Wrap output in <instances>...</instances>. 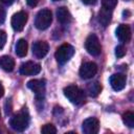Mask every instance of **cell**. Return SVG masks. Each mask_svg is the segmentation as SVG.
<instances>
[{
    "label": "cell",
    "instance_id": "cell-23",
    "mask_svg": "<svg viewBox=\"0 0 134 134\" xmlns=\"http://www.w3.org/2000/svg\"><path fill=\"white\" fill-rule=\"evenodd\" d=\"M6 42V34L4 30H0V49L5 45Z\"/></svg>",
    "mask_w": 134,
    "mask_h": 134
},
{
    "label": "cell",
    "instance_id": "cell-3",
    "mask_svg": "<svg viewBox=\"0 0 134 134\" xmlns=\"http://www.w3.org/2000/svg\"><path fill=\"white\" fill-rule=\"evenodd\" d=\"M52 22V14L51 10L48 8L41 9L35 19V26L39 30H45L47 29Z\"/></svg>",
    "mask_w": 134,
    "mask_h": 134
},
{
    "label": "cell",
    "instance_id": "cell-20",
    "mask_svg": "<svg viewBox=\"0 0 134 134\" xmlns=\"http://www.w3.org/2000/svg\"><path fill=\"white\" fill-rule=\"evenodd\" d=\"M41 132L44 134H55L57 133V129L53 125L51 124H46L41 128Z\"/></svg>",
    "mask_w": 134,
    "mask_h": 134
},
{
    "label": "cell",
    "instance_id": "cell-5",
    "mask_svg": "<svg viewBox=\"0 0 134 134\" xmlns=\"http://www.w3.org/2000/svg\"><path fill=\"white\" fill-rule=\"evenodd\" d=\"M85 47H86V50L88 51V53L91 55H94V57L98 55L102 51L100 42H99L97 36L94 34H91L87 37L86 42H85Z\"/></svg>",
    "mask_w": 134,
    "mask_h": 134
},
{
    "label": "cell",
    "instance_id": "cell-13",
    "mask_svg": "<svg viewBox=\"0 0 134 134\" xmlns=\"http://www.w3.org/2000/svg\"><path fill=\"white\" fill-rule=\"evenodd\" d=\"M116 37L122 43H127L131 40V28L127 24H120L116 28Z\"/></svg>",
    "mask_w": 134,
    "mask_h": 134
},
{
    "label": "cell",
    "instance_id": "cell-24",
    "mask_svg": "<svg viewBox=\"0 0 134 134\" xmlns=\"http://www.w3.org/2000/svg\"><path fill=\"white\" fill-rule=\"evenodd\" d=\"M5 21V10L2 6H0V25Z\"/></svg>",
    "mask_w": 134,
    "mask_h": 134
},
{
    "label": "cell",
    "instance_id": "cell-1",
    "mask_svg": "<svg viewBox=\"0 0 134 134\" xmlns=\"http://www.w3.org/2000/svg\"><path fill=\"white\" fill-rule=\"evenodd\" d=\"M28 125H29V115L25 109H23L22 111L18 112L15 115H13V117H10V119H9L10 128L17 132L25 131L27 129Z\"/></svg>",
    "mask_w": 134,
    "mask_h": 134
},
{
    "label": "cell",
    "instance_id": "cell-4",
    "mask_svg": "<svg viewBox=\"0 0 134 134\" xmlns=\"http://www.w3.org/2000/svg\"><path fill=\"white\" fill-rule=\"evenodd\" d=\"M73 54H74L73 46L68 43H65V44H62L60 47H58V49L54 53V57H55L57 62L59 64L63 65V64L67 63L72 58Z\"/></svg>",
    "mask_w": 134,
    "mask_h": 134
},
{
    "label": "cell",
    "instance_id": "cell-26",
    "mask_svg": "<svg viewBox=\"0 0 134 134\" xmlns=\"http://www.w3.org/2000/svg\"><path fill=\"white\" fill-rule=\"evenodd\" d=\"M84 4H87V5H91V4H94L96 2V0H82Z\"/></svg>",
    "mask_w": 134,
    "mask_h": 134
},
{
    "label": "cell",
    "instance_id": "cell-14",
    "mask_svg": "<svg viewBox=\"0 0 134 134\" xmlns=\"http://www.w3.org/2000/svg\"><path fill=\"white\" fill-rule=\"evenodd\" d=\"M57 18H58V21L63 25L69 24L72 20L71 14L69 13L67 7H65V6H61L57 9Z\"/></svg>",
    "mask_w": 134,
    "mask_h": 134
},
{
    "label": "cell",
    "instance_id": "cell-8",
    "mask_svg": "<svg viewBox=\"0 0 134 134\" xmlns=\"http://www.w3.org/2000/svg\"><path fill=\"white\" fill-rule=\"evenodd\" d=\"M97 72V65L93 62H86L80 68V76L84 80L93 77Z\"/></svg>",
    "mask_w": 134,
    "mask_h": 134
},
{
    "label": "cell",
    "instance_id": "cell-30",
    "mask_svg": "<svg viewBox=\"0 0 134 134\" xmlns=\"http://www.w3.org/2000/svg\"><path fill=\"white\" fill-rule=\"evenodd\" d=\"M0 115H1V114H0Z\"/></svg>",
    "mask_w": 134,
    "mask_h": 134
},
{
    "label": "cell",
    "instance_id": "cell-12",
    "mask_svg": "<svg viewBox=\"0 0 134 134\" xmlns=\"http://www.w3.org/2000/svg\"><path fill=\"white\" fill-rule=\"evenodd\" d=\"M126 75L122 73H115L113 75H111L110 77V84L111 87L115 90V91H120L125 88L126 86Z\"/></svg>",
    "mask_w": 134,
    "mask_h": 134
},
{
    "label": "cell",
    "instance_id": "cell-15",
    "mask_svg": "<svg viewBox=\"0 0 134 134\" xmlns=\"http://www.w3.org/2000/svg\"><path fill=\"white\" fill-rule=\"evenodd\" d=\"M111 18H112V9H109V8H106L104 6H102L100 10L98 12V22L104 26L106 27L110 21H111Z\"/></svg>",
    "mask_w": 134,
    "mask_h": 134
},
{
    "label": "cell",
    "instance_id": "cell-2",
    "mask_svg": "<svg viewBox=\"0 0 134 134\" xmlns=\"http://www.w3.org/2000/svg\"><path fill=\"white\" fill-rule=\"evenodd\" d=\"M64 95L74 105H82L85 102V92L74 85H69L64 88Z\"/></svg>",
    "mask_w": 134,
    "mask_h": 134
},
{
    "label": "cell",
    "instance_id": "cell-28",
    "mask_svg": "<svg viewBox=\"0 0 134 134\" xmlns=\"http://www.w3.org/2000/svg\"><path fill=\"white\" fill-rule=\"evenodd\" d=\"M4 94V87L2 86V84L0 83V97H2Z\"/></svg>",
    "mask_w": 134,
    "mask_h": 134
},
{
    "label": "cell",
    "instance_id": "cell-17",
    "mask_svg": "<svg viewBox=\"0 0 134 134\" xmlns=\"http://www.w3.org/2000/svg\"><path fill=\"white\" fill-rule=\"evenodd\" d=\"M27 49H28V44L26 40L20 39L16 44V54L20 58H23L27 54Z\"/></svg>",
    "mask_w": 134,
    "mask_h": 134
},
{
    "label": "cell",
    "instance_id": "cell-22",
    "mask_svg": "<svg viewBox=\"0 0 134 134\" xmlns=\"http://www.w3.org/2000/svg\"><path fill=\"white\" fill-rule=\"evenodd\" d=\"M126 48L122 46V45H118V46H116V48H115V55L117 57V58H122L125 54H126Z\"/></svg>",
    "mask_w": 134,
    "mask_h": 134
},
{
    "label": "cell",
    "instance_id": "cell-25",
    "mask_svg": "<svg viewBox=\"0 0 134 134\" xmlns=\"http://www.w3.org/2000/svg\"><path fill=\"white\" fill-rule=\"evenodd\" d=\"M39 1H40V0H26L28 6H30V7H35V6H37L38 3H39Z\"/></svg>",
    "mask_w": 134,
    "mask_h": 134
},
{
    "label": "cell",
    "instance_id": "cell-10",
    "mask_svg": "<svg viewBox=\"0 0 134 134\" xmlns=\"http://www.w3.org/2000/svg\"><path fill=\"white\" fill-rule=\"evenodd\" d=\"M99 130V121L95 117H89L83 121L82 131L85 134H96Z\"/></svg>",
    "mask_w": 134,
    "mask_h": 134
},
{
    "label": "cell",
    "instance_id": "cell-11",
    "mask_svg": "<svg viewBox=\"0 0 134 134\" xmlns=\"http://www.w3.org/2000/svg\"><path fill=\"white\" fill-rule=\"evenodd\" d=\"M49 50V46L45 41H37L32 44V54L38 59H43Z\"/></svg>",
    "mask_w": 134,
    "mask_h": 134
},
{
    "label": "cell",
    "instance_id": "cell-16",
    "mask_svg": "<svg viewBox=\"0 0 134 134\" xmlns=\"http://www.w3.org/2000/svg\"><path fill=\"white\" fill-rule=\"evenodd\" d=\"M0 67L7 71V72H10L14 70L15 68V61L12 57L9 55H2L0 57Z\"/></svg>",
    "mask_w": 134,
    "mask_h": 134
},
{
    "label": "cell",
    "instance_id": "cell-27",
    "mask_svg": "<svg viewBox=\"0 0 134 134\" xmlns=\"http://www.w3.org/2000/svg\"><path fill=\"white\" fill-rule=\"evenodd\" d=\"M2 3H4V4H6V5H10V4H13L16 0H0Z\"/></svg>",
    "mask_w": 134,
    "mask_h": 134
},
{
    "label": "cell",
    "instance_id": "cell-21",
    "mask_svg": "<svg viewBox=\"0 0 134 134\" xmlns=\"http://www.w3.org/2000/svg\"><path fill=\"white\" fill-rule=\"evenodd\" d=\"M117 4V0H102V5L106 8L113 9Z\"/></svg>",
    "mask_w": 134,
    "mask_h": 134
},
{
    "label": "cell",
    "instance_id": "cell-6",
    "mask_svg": "<svg viewBox=\"0 0 134 134\" xmlns=\"http://www.w3.org/2000/svg\"><path fill=\"white\" fill-rule=\"evenodd\" d=\"M27 87L35 93L38 100L44 99L45 96V81L44 80H30L27 82Z\"/></svg>",
    "mask_w": 134,
    "mask_h": 134
},
{
    "label": "cell",
    "instance_id": "cell-19",
    "mask_svg": "<svg viewBox=\"0 0 134 134\" xmlns=\"http://www.w3.org/2000/svg\"><path fill=\"white\" fill-rule=\"evenodd\" d=\"M122 121L127 127L133 128L134 127V113L131 111H127L126 113H124L122 114Z\"/></svg>",
    "mask_w": 134,
    "mask_h": 134
},
{
    "label": "cell",
    "instance_id": "cell-9",
    "mask_svg": "<svg viewBox=\"0 0 134 134\" xmlns=\"http://www.w3.org/2000/svg\"><path fill=\"white\" fill-rule=\"evenodd\" d=\"M41 71V66L38 63H35L32 61L25 62L21 64L20 66V73L22 75H36Z\"/></svg>",
    "mask_w": 134,
    "mask_h": 134
},
{
    "label": "cell",
    "instance_id": "cell-29",
    "mask_svg": "<svg viewBox=\"0 0 134 134\" xmlns=\"http://www.w3.org/2000/svg\"><path fill=\"white\" fill-rule=\"evenodd\" d=\"M52 1H60V0H52Z\"/></svg>",
    "mask_w": 134,
    "mask_h": 134
},
{
    "label": "cell",
    "instance_id": "cell-18",
    "mask_svg": "<svg viewBox=\"0 0 134 134\" xmlns=\"http://www.w3.org/2000/svg\"><path fill=\"white\" fill-rule=\"evenodd\" d=\"M87 93L89 96H92V97H95L97 96L100 91H102V85L98 83V82H93V83H90L88 86H87V89H86Z\"/></svg>",
    "mask_w": 134,
    "mask_h": 134
},
{
    "label": "cell",
    "instance_id": "cell-7",
    "mask_svg": "<svg viewBox=\"0 0 134 134\" xmlns=\"http://www.w3.org/2000/svg\"><path fill=\"white\" fill-rule=\"evenodd\" d=\"M26 22H27V14L25 12H23V10L16 13L12 17V27L16 31L23 30Z\"/></svg>",
    "mask_w": 134,
    "mask_h": 134
}]
</instances>
